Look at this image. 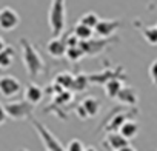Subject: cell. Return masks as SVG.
I'll return each instance as SVG.
<instances>
[{
  "label": "cell",
  "instance_id": "6",
  "mask_svg": "<svg viewBox=\"0 0 157 151\" xmlns=\"http://www.w3.org/2000/svg\"><path fill=\"white\" fill-rule=\"evenodd\" d=\"M20 23V17L17 14L16 10L10 8V6H5L0 10V29L5 31V33H10V31H14Z\"/></svg>",
  "mask_w": 157,
  "mask_h": 151
},
{
  "label": "cell",
  "instance_id": "20",
  "mask_svg": "<svg viewBox=\"0 0 157 151\" xmlns=\"http://www.w3.org/2000/svg\"><path fill=\"white\" fill-rule=\"evenodd\" d=\"M72 80H74V76H71L69 72H62L56 77V85L62 87V88H71L72 87Z\"/></svg>",
  "mask_w": 157,
  "mask_h": 151
},
{
  "label": "cell",
  "instance_id": "15",
  "mask_svg": "<svg viewBox=\"0 0 157 151\" xmlns=\"http://www.w3.org/2000/svg\"><path fill=\"white\" fill-rule=\"evenodd\" d=\"M14 57H16V51L11 46H6L2 52H0V71L8 69L14 63Z\"/></svg>",
  "mask_w": 157,
  "mask_h": 151
},
{
  "label": "cell",
  "instance_id": "11",
  "mask_svg": "<svg viewBox=\"0 0 157 151\" xmlns=\"http://www.w3.org/2000/svg\"><path fill=\"white\" fill-rule=\"evenodd\" d=\"M111 40L109 39H103V40H86V42H80V46L83 54L86 56H97Z\"/></svg>",
  "mask_w": 157,
  "mask_h": 151
},
{
  "label": "cell",
  "instance_id": "9",
  "mask_svg": "<svg viewBox=\"0 0 157 151\" xmlns=\"http://www.w3.org/2000/svg\"><path fill=\"white\" fill-rule=\"evenodd\" d=\"M46 51L51 57L54 59H62L66 56V51H68V46L65 43V39L63 37H52L48 43H46Z\"/></svg>",
  "mask_w": 157,
  "mask_h": 151
},
{
  "label": "cell",
  "instance_id": "24",
  "mask_svg": "<svg viewBox=\"0 0 157 151\" xmlns=\"http://www.w3.org/2000/svg\"><path fill=\"white\" fill-rule=\"evenodd\" d=\"M148 72H149V79H151V82L157 87V59L149 65V71H148Z\"/></svg>",
  "mask_w": 157,
  "mask_h": 151
},
{
  "label": "cell",
  "instance_id": "29",
  "mask_svg": "<svg viewBox=\"0 0 157 151\" xmlns=\"http://www.w3.org/2000/svg\"><path fill=\"white\" fill-rule=\"evenodd\" d=\"M19 151H29V149H26V148H22V149H19Z\"/></svg>",
  "mask_w": 157,
  "mask_h": 151
},
{
  "label": "cell",
  "instance_id": "7",
  "mask_svg": "<svg viewBox=\"0 0 157 151\" xmlns=\"http://www.w3.org/2000/svg\"><path fill=\"white\" fill-rule=\"evenodd\" d=\"M22 91V83L14 76H2L0 77V94L3 97H16Z\"/></svg>",
  "mask_w": 157,
  "mask_h": 151
},
{
  "label": "cell",
  "instance_id": "21",
  "mask_svg": "<svg viewBox=\"0 0 157 151\" xmlns=\"http://www.w3.org/2000/svg\"><path fill=\"white\" fill-rule=\"evenodd\" d=\"M65 57H68L69 62H78V60H82L85 57V54H83L80 46H74V48H68Z\"/></svg>",
  "mask_w": 157,
  "mask_h": 151
},
{
  "label": "cell",
  "instance_id": "4",
  "mask_svg": "<svg viewBox=\"0 0 157 151\" xmlns=\"http://www.w3.org/2000/svg\"><path fill=\"white\" fill-rule=\"evenodd\" d=\"M100 111V100H97L96 97H86L83 99L75 108V114L80 119H90V117H96Z\"/></svg>",
  "mask_w": 157,
  "mask_h": 151
},
{
  "label": "cell",
  "instance_id": "16",
  "mask_svg": "<svg viewBox=\"0 0 157 151\" xmlns=\"http://www.w3.org/2000/svg\"><path fill=\"white\" fill-rule=\"evenodd\" d=\"M122 88H123V85H122L120 79H111V80H108L105 83V93L111 99H117V96H119Z\"/></svg>",
  "mask_w": 157,
  "mask_h": 151
},
{
  "label": "cell",
  "instance_id": "14",
  "mask_svg": "<svg viewBox=\"0 0 157 151\" xmlns=\"http://www.w3.org/2000/svg\"><path fill=\"white\" fill-rule=\"evenodd\" d=\"M117 99L122 102V103H126V105H136L139 97H137V91L131 87H123L117 96Z\"/></svg>",
  "mask_w": 157,
  "mask_h": 151
},
{
  "label": "cell",
  "instance_id": "28",
  "mask_svg": "<svg viewBox=\"0 0 157 151\" xmlns=\"http://www.w3.org/2000/svg\"><path fill=\"white\" fill-rule=\"evenodd\" d=\"M85 151H97V149L93 148V146H88V148H85Z\"/></svg>",
  "mask_w": 157,
  "mask_h": 151
},
{
  "label": "cell",
  "instance_id": "3",
  "mask_svg": "<svg viewBox=\"0 0 157 151\" xmlns=\"http://www.w3.org/2000/svg\"><path fill=\"white\" fill-rule=\"evenodd\" d=\"M31 122H33L34 128L37 130V133H39L40 137H42V142H43V145H45V151H65V148H63L62 143L57 140V137H56L43 123H40V122H37V120H34V119H31Z\"/></svg>",
  "mask_w": 157,
  "mask_h": 151
},
{
  "label": "cell",
  "instance_id": "1",
  "mask_svg": "<svg viewBox=\"0 0 157 151\" xmlns=\"http://www.w3.org/2000/svg\"><path fill=\"white\" fill-rule=\"evenodd\" d=\"M20 48H22V62L23 66L31 79L39 77L40 74L45 72V60L42 59L40 52L34 48V45L28 39H20Z\"/></svg>",
  "mask_w": 157,
  "mask_h": 151
},
{
  "label": "cell",
  "instance_id": "10",
  "mask_svg": "<svg viewBox=\"0 0 157 151\" xmlns=\"http://www.w3.org/2000/svg\"><path fill=\"white\" fill-rule=\"evenodd\" d=\"M103 145H105V148L109 149V151H119V149H122L123 146H126V145H129V143H128V140H126L119 131H111V133H108L106 137L103 139Z\"/></svg>",
  "mask_w": 157,
  "mask_h": 151
},
{
  "label": "cell",
  "instance_id": "8",
  "mask_svg": "<svg viewBox=\"0 0 157 151\" xmlns=\"http://www.w3.org/2000/svg\"><path fill=\"white\" fill-rule=\"evenodd\" d=\"M120 26H122V22L119 19H113V20H109V19H100V22L97 23V26L94 28V31L100 37L108 39L109 36H114L119 31Z\"/></svg>",
  "mask_w": 157,
  "mask_h": 151
},
{
  "label": "cell",
  "instance_id": "17",
  "mask_svg": "<svg viewBox=\"0 0 157 151\" xmlns=\"http://www.w3.org/2000/svg\"><path fill=\"white\" fill-rule=\"evenodd\" d=\"M72 33L75 34V37L80 40V42H86V40H91V39H93L94 29L86 28V26H83V25H80V23H77V25L74 26Z\"/></svg>",
  "mask_w": 157,
  "mask_h": 151
},
{
  "label": "cell",
  "instance_id": "2",
  "mask_svg": "<svg viewBox=\"0 0 157 151\" xmlns=\"http://www.w3.org/2000/svg\"><path fill=\"white\" fill-rule=\"evenodd\" d=\"M48 25L52 37H60L66 28V0H51L48 11Z\"/></svg>",
  "mask_w": 157,
  "mask_h": 151
},
{
  "label": "cell",
  "instance_id": "18",
  "mask_svg": "<svg viewBox=\"0 0 157 151\" xmlns=\"http://www.w3.org/2000/svg\"><path fill=\"white\" fill-rule=\"evenodd\" d=\"M100 22V19H99V16L96 14V13H85L80 19H78V22L77 23H80V25H83V26H86V28H91V29H94L96 26H97V23Z\"/></svg>",
  "mask_w": 157,
  "mask_h": 151
},
{
  "label": "cell",
  "instance_id": "23",
  "mask_svg": "<svg viewBox=\"0 0 157 151\" xmlns=\"http://www.w3.org/2000/svg\"><path fill=\"white\" fill-rule=\"evenodd\" d=\"M65 151H85V145L78 139H72V140H69Z\"/></svg>",
  "mask_w": 157,
  "mask_h": 151
},
{
  "label": "cell",
  "instance_id": "19",
  "mask_svg": "<svg viewBox=\"0 0 157 151\" xmlns=\"http://www.w3.org/2000/svg\"><path fill=\"white\" fill-rule=\"evenodd\" d=\"M143 39L151 45V46H157V26H146L142 31Z\"/></svg>",
  "mask_w": 157,
  "mask_h": 151
},
{
  "label": "cell",
  "instance_id": "25",
  "mask_svg": "<svg viewBox=\"0 0 157 151\" xmlns=\"http://www.w3.org/2000/svg\"><path fill=\"white\" fill-rule=\"evenodd\" d=\"M6 119H8V116H6V111H5V105L0 103V126L6 122Z\"/></svg>",
  "mask_w": 157,
  "mask_h": 151
},
{
  "label": "cell",
  "instance_id": "22",
  "mask_svg": "<svg viewBox=\"0 0 157 151\" xmlns=\"http://www.w3.org/2000/svg\"><path fill=\"white\" fill-rule=\"evenodd\" d=\"M88 77H86V76L85 74H78V76H75V77H74V80H72V90L74 91H83L85 90V87L88 85Z\"/></svg>",
  "mask_w": 157,
  "mask_h": 151
},
{
  "label": "cell",
  "instance_id": "27",
  "mask_svg": "<svg viewBox=\"0 0 157 151\" xmlns=\"http://www.w3.org/2000/svg\"><path fill=\"white\" fill-rule=\"evenodd\" d=\"M119 151H137L136 148H132L131 145H126V146H123L122 149H119Z\"/></svg>",
  "mask_w": 157,
  "mask_h": 151
},
{
  "label": "cell",
  "instance_id": "26",
  "mask_svg": "<svg viewBox=\"0 0 157 151\" xmlns=\"http://www.w3.org/2000/svg\"><path fill=\"white\" fill-rule=\"evenodd\" d=\"M6 48V43H5V40H3V37L0 36V52H2L3 49Z\"/></svg>",
  "mask_w": 157,
  "mask_h": 151
},
{
  "label": "cell",
  "instance_id": "5",
  "mask_svg": "<svg viewBox=\"0 0 157 151\" xmlns=\"http://www.w3.org/2000/svg\"><path fill=\"white\" fill-rule=\"evenodd\" d=\"M5 111L6 116L14 119V120H22L26 117H31L33 113V105H29L28 102H13V103H6L5 105Z\"/></svg>",
  "mask_w": 157,
  "mask_h": 151
},
{
  "label": "cell",
  "instance_id": "13",
  "mask_svg": "<svg viewBox=\"0 0 157 151\" xmlns=\"http://www.w3.org/2000/svg\"><path fill=\"white\" fill-rule=\"evenodd\" d=\"M119 133L129 142L131 139H134L137 134H139V123L136 122V120H125L123 123H122V126L119 128Z\"/></svg>",
  "mask_w": 157,
  "mask_h": 151
},
{
  "label": "cell",
  "instance_id": "12",
  "mask_svg": "<svg viewBox=\"0 0 157 151\" xmlns=\"http://www.w3.org/2000/svg\"><path fill=\"white\" fill-rule=\"evenodd\" d=\"M43 90L39 87V85H36V83H28L26 85V88H25V102H28L29 105H37V103H40L42 102V99H43Z\"/></svg>",
  "mask_w": 157,
  "mask_h": 151
}]
</instances>
